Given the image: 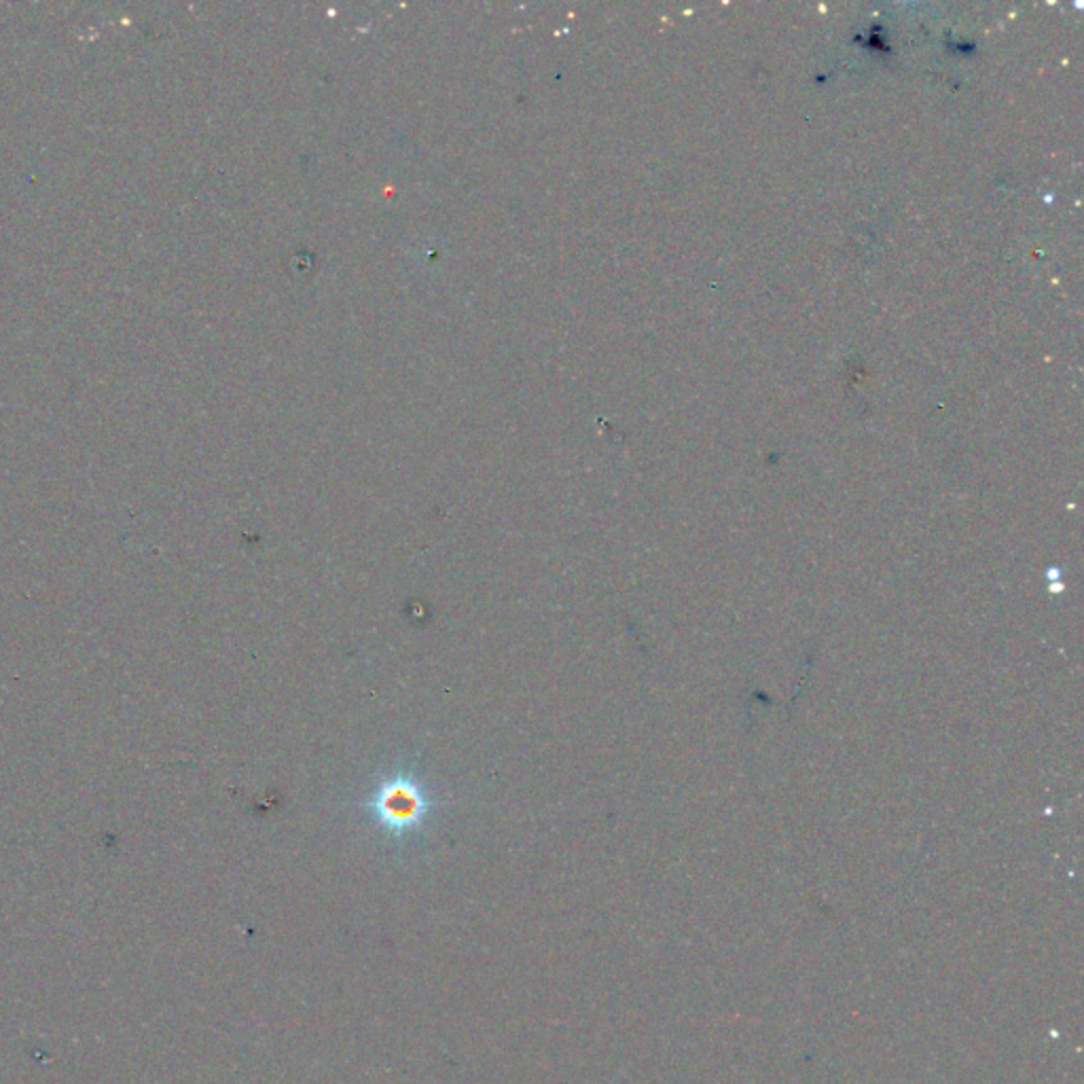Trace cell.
Masks as SVG:
<instances>
[{"label": "cell", "instance_id": "1", "mask_svg": "<svg viewBox=\"0 0 1084 1084\" xmlns=\"http://www.w3.org/2000/svg\"><path fill=\"white\" fill-rule=\"evenodd\" d=\"M363 807L375 825L403 837L426 825L434 811V797L415 773L398 769L377 781Z\"/></svg>", "mask_w": 1084, "mask_h": 1084}]
</instances>
